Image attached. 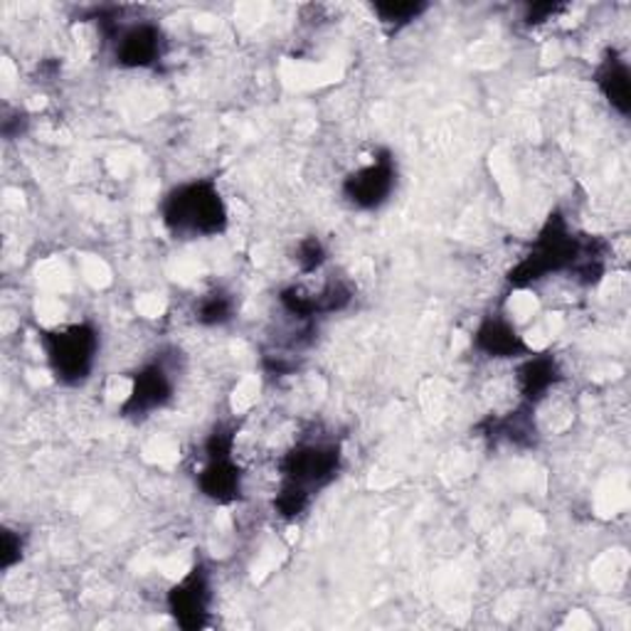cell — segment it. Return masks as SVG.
I'll return each instance as SVG.
<instances>
[{"label":"cell","instance_id":"6da1fadb","mask_svg":"<svg viewBox=\"0 0 631 631\" xmlns=\"http://www.w3.org/2000/svg\"><path fill=\"white\" fill-rule=\"evenodd\" d=\"M163 222L176 234L186 237H212L220 234L228 224V208L220 198V190L198 180L176 188L163 202Z\"/></svg>","mask_w":631,"mask_h":631},{"label":"cell","instance_id":"7a4b0ae2","mask_svg":"<svg viewBox=\"0 0 631 631\" xmlns=\"http://www.w3.org/2000/svg\"><path fill=\"white\" fill-rule=\"evenodd\" d=\"M97 358V333L84 323L67 325L48 338V360L62 382H82Z\"/></svg>","mask_w":631,"mask_h":631},{"label":"cell","instance_id":"3957f363","mask_svg":"<svg viewBox=\"0 0 631 631\" xmlns=\"http://www.w3.org/2000/svg\"><path fill=\"white\" fill-rule=\"evenodd\" d=\"M394 166L388 158H378L375 163L363 166L345 180V196L355 208L373 210L385 206L394 190Z\"/></svg>","mask_w":631,"mask_h":631},{"label":"cell","instance_id":"277c9868","mask_svg":"<svg viewBox=\"0 0 631 631\" xmlns=\"http://www.w3.org/2000/svg\"><path fill=\"white\" fill-rule=\"evenodd\" d=\"M161 54V32L156 26H133L117 42V58L127 67H149Z\"/></svg>","mask_w":631,"mask_h":631},{"label":"cell","instance_id":"5b68a950","mask_svg":"<svg viewBox=\"0 0 631 631\" xmlns=\"http://www.w3.org/2000/svg\"><path fill=\"white\" fill-rule=\"evenodd\" d=\"M171 607L183 627H200L208 614V582L193 570L171 594Z\"/></svg>","mask_w":631,"mask_h":631},{"label":"cell","instance_id":"8992f818","mask_svg":"<svg viewBox=\"0 0 631 631\" xmlns=\"http://www.w3.org/2000/svg\"><path fill=\"white\" fill-rule=\"evenodd\" d=\"M171 398V380L163 373V368H146L141 375H137V382H133L131 398H129V408L133 412H151L156 408H163L166 400Z\"/></svg>","mask_w":631,"mask_h":631},{"label":"cell","instance_id":"52a82bcc","mask_svg":"<svg viewBox=\"0 0 631 631\" xmlns=\"http://www.w3.org/2000/svg\"><path fill=\"white\" fill-rule=\"evenodd\" d=\"M477 348L491 358H518L525 353V341L515 333L511 323L493 319L479 329Z\"/></svg>","mask_w":631,"mask_h":631},{"label":"cell","instance_id":"ba28073f","mask_svg":"<svg viewBox=\"0 0 631 631\" xmlns=\"http://www.w3.org/2000/svg\"><path fill=\"white\" fill-rule=\"evenodd\" d=\"M382 22H392V26H402V22H410L422 13V6L412 3H394V6H375Z\"/></svg>","mask_w":631,"mask_h":631}]
</instances>
